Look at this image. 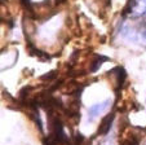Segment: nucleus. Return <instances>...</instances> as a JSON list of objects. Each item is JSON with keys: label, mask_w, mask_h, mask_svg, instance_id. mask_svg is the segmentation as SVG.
Returning <instances> with one entry per match:
<instances>
[{"label": "nucleus", "mask_w": 146, "mask_h": 145, "mask_svg": "<svg viewBox=\"0 0 146 145\" xmlns=\"http://www.w3.org/2000/svg\"><path fill=\"white\" fill-rule=\"evenodd\" d=\"M114 118H115V114H114V113H111L110 115H108L105 119L102 120L101 126H100L98 131H97V135H101V136H105V135H108L109 131H110V128H111V126H113Z\"/></svg>", "instance_id": "nucleus-1"}, {"label": "nucleus", "mask_w": 146, "mask_h": 145, "mask_svg": "<svg viewBox=\"0 0 146 145\" xmlns=\"http://www.w3.org/2000/svg\"><path fill=\"white\" fill-rule=\"evenodd\" d=\"M110 106V101H104L102 104H96L94 106H92L91 109H89V118L91 119H93V118H96V117H98L100 114H101L104 110H106Z\"/></svg>", "instance_id": "nucleus-2"}, {"label": "nucleus", "mask_w": 146, "mask_h": 145, "mask_svg": "<svg viewBox=\"0 0 146 145\" xmlns=\"http://www.w3.org/2000/svg\"><path fill=\"white\" fill-rule=\"evenodd\" d=\"M57 75H58V71L57 70H52V71H49L48 74L43 75L40 79L41 80H48V82H52V80H54L56 78H57Z\"/></svg>", "instance_id": "nucleus-3"}, {"label": "nucleus", "mask_w": 146, "mask_h": 145, "mask_svg": "<svg viewBox=\"0 0 146 145\" xmlns=\"http://www.w3.org/2000/svg\"><path fill=\"white\" fill-rule=\"evenodd\" d=\"M108 60H109L108 57H101V56H98V60L94 61V62H93V65H92L91 70H92V71H96L97 69H98L100 66H101V63L104 62V61H108Z\"/></svg>", "instance_id": "nucleus-4"}, {"label": "nucleus", "mask_w": 146, "mask_h": 145, "mask_svg": "<svg viewBox=\"0 0 146 145\" xmlns=\"http://www.w3.org/2000/svg\"><path fill=\"white\" fill-rule=\"evenodd\" d=\"M66 0H54V5H61V4H64Z\"/></svg>", "instance_id": "nucleus-5"}]
</instances>
